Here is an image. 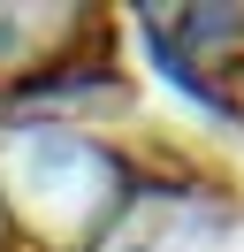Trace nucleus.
<instances>
[{
    "instance_id": "nucleus-1",
    "label": "nucleus",
    "mask_w": 244,
    "mask_h": 252,
    "mask_svg": "<svg viewBox=\"0 0 244 252\" xmlns=\"http://www.w3.org/2000/svg\"><path fill=\"white\" fill-rule=\"evenodd\" d=\"M99 31L92 16H30V8H0V84H30L46 69H69V46Z\"/></svg>"
},
{
    "instance_id": "nucleus-2",
    "label": "nucleus",
    "mask_w": 244,
    "mask_h": 252,
    "mask_svg": "<svg viewBox=\"0 0 244 252\" xmlns=\"http://www.w3.org/2000/svg\"><path fill=\"white\" fill-rule=\"evenodd\" d=\"M8 229H15V221H8V206H0V252H8Z\"/></svg>"
}]
</instances>
